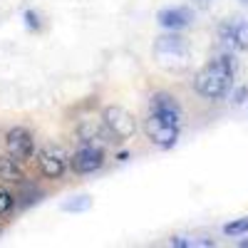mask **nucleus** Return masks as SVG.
Returning <instances> with one entry per match:
<instances>
[{
    "mask_svg": "<svg viewBox=\"0 0 248 248\" xmlns=\"http://www.w3.org/2000/svg\"><path fill=\"white\" fill-rule=\"evenodd\" d=\"M236 72H238V62L231 52L216 55L209 65L199 70L194 79V90L203 99H223L233 87Z\"/></svg>",
    "mask_w": 248,
    "mask_h": 248,
    "instance_id": "1",
    "label": "nucleus"
},
{
    "mask_svg": "<svg viewBox=\"0 0 248 248\" xmlns=\"http://www.w3.org/2000/svg\"><path fill=\"white\" fill-rule=\"evenodd\" d=\"M154 57L164 67H184L189 62V43L181 35H161L154 43Z\"/></svg>",
    "mask_w": 248,
    "mask_h": 248,
    "instance_id": "2",
    "label": "nucleus"
},
{
    "mask_svg": "<svg viewBox=\"0 0 248 248\" xmlns=\"http://www.w3.org/2000/svg\"><path fill=\"white\" fill-rule=\"evenodd\" d=\"M144 132H147V139L154 144V147H159V149H171L174 144L179 141L181 127H176V124H169V122H164V119L149 114L147 119H144Z\"/></svg>",
    "mask_w": 248,
    "mask_h": 248,
    "instance_id": "3",
    "label": "nucleus"
},
{
    "mask_svg": "<svg viewBox=\"0 0 248 248\" xmlns=\"http://www.w3.org/2000/svg\"><path fill=\"white\" fill-rule=\"evenodd\" d=\"M102 119H105L107 129L112 132L114 141H127L137 134V122L124 107H114V105L107 107L105 114H102Z\"/></svg>",
    "mask_w": 248,
    "mask_h": 248,
    "instance_id": "4",
    "label": "nucleus"
},
{
    "mask_svg": "<svg viewBox=\"0 0 248 248\" xmlns=\"http://www.w3.org/2000/svg\"><path fill=\"white\" fill-rule=\"evenodd\" d=\"M70 167L75 174H94L105 167V147L99 144H82L70 156Z\"/></svg>",
    "mask_w": 248,
    "mask_h": 248,
    "instance_id": "5",
    "label": "nucleus"
},
{
    "mask_svg": "<svg viewBox=\"0 0 248 248\" xmlns=\"http://www.w3.org/2000/svg\"><path fill=\"white\" fill-rule=\"evenodd\" d=\"M37 167L47 179H60V176H65V171L70 167V156L65 154L62 147L47 144V147L37 152Z\"/></svg>",
    "mask_w": 248,
    "mask_h": 248,
    "instance_id": "6",
    "label": "nucleus"
},
{
    "mask_svg": "<svg viewBox=\"0 0 248 248\" xmlns=\"http://www.w3.org/2000/svg\"><path fill=\"white\" fill-rule=\"evenodd\" d=\"M5 149L17 161H30L35 156V137L25 127H10L5 132Z\"/></svg>",
    "mask_w": 248,
    "mask_h": 248,
    "instance_id": "7",
    "label": "nucleus"
},
{
    "mask_svg": "<svg viewBox=\"0 0 248 248\" xmlns=\"http://www.w3.org/2000/svg\"><path fill=\"white\" fill-rule=\"evenodd\" d=\"M149 114L152 117H159L164 122L169 124H176V127H181V107L176 97H171L169 92H154L152 99H149Z\"/></svg>",
    "mask_w": 248,
    "mask_h": 248,
    "instance_id": "8",
    "label": "nucleus"
},
{
    "mask_svg": "<svg viewBox=\"0 0 248 248\" xmlns=\"http://www.w3.org/2000/svg\"><path fill=\"white\" fill-rule=\"evenodd\" d=\"M77 137H79L82 144H99V147H105V144L114 141V137H112V132L107 129L105 119L99 122V119H92V117L82 119V122L77 124Z\"/></svg>",
    "mask_w": 248,
    "mask_h": 248,
    "instance_id": "9",
    "label": "nucleus"
},
{
    "mask_svg": "<svg viewBox=\"0 0 248 248\" xmlns=\"http://www.w3.org/2000/svg\"><path fill=\"white\" fill-rule=\"evenodd\" d=\"M218 40L231 50H248V23L246 20H229L218 28Z\"/></svg>",
    "mask_w": 248,
    "mask_h": 248,
    "instance_id": "10",
    "label": "nucleus"
},
{
    "mask_svg": "<svg viewBox=\"0 0 248 248\" xmlns=\"http://www.w3.org/2000/svg\"><path fill=\"white\" fill-rule=\"evenodd\" d=\"M191 20H194V13L189 8H167V10H161L159 13V25L164 28H169V30H181L186 25H191Z\"/></svg>",
    "mask_w": 248,
    "mask_h": 248,
    "instance_id": "11",
    "label": "nucleus"
},
{
    "mask_svg": "<svg viewBox=\"0 0 248 248\" xmlns=\"http://www.w3.org/2000/svg\"><path fill=\"white\" fill-rule=\"evenodd\" d=\"M0 181L3 184H23L25 181V171L20 167V161L10 154L0 156Z\"/></svg>",
    "mask_w": 248,
    "mask_h": 248,
    "instance_id": "12",
    "label": "nucleus"
},
{
    "mask_svg": "<svg viewBox=\"0 0 248 248\" xmlns=\"http://www.w3.org/2000/svg\"><path fill=\"white\" fill-rule=\"evenodd\" d=\"M171 246H179V248H194V246H216V241L211 238H184V236H171L169 238Z\"/></svg>",
    "mask_w": 248,
    "mask_h": 248,
    "instance_id": "13",
    "label": "nucleus"
},
{
    "mask_svg": "<svg viewBox=\"0 0 248 248\" xmlns=\"http://www.w3.org/2000/svg\"><path fill=\"white\" fill-rule=\"evenodd\" d=\"M223 233L226 236H243V233H248V216L246 218H238V221H231V223H226L223 226Z\"/></svg>",
    "mask_w": 248,
    "mask_h": 248,
    "instance_id": "14",
    "label": "nucleus"
},
{
    "mask_svg": "<svg viewBox=\"0 0 248 248\" xmlns=\"http://www.w3.org/2000/svg\"><path fill=\"white\" fill-rule=\"evenodd\" d=\"M90 206H92V199H90V196H77V199H72V201H65V211L79 214V211H87Z\"/></svg>",
    "mask_w": 248,
    "mask_h": 248,
    "instance_id": "15",
    "label": "nucleus"
},
{
    "mask_svg": "<svg viewBox=\"0 0 248 248\" xmlns=\"http://www.w3.org/2000/svg\"><path fill=\"white\" fill-rule=\"evenodd\" d=\"M13 206H15V196H13L8 189H3V186H0V216H8V214L13 211Z\"/></svg>",
    "mask_w": 248,
    "mask_h": 248,
    "instance_id": "16",
    "label": "nucleus"
},
{
    "mask_svg": "<svg viewBox=\"0 0 248 248\" xmlns=\"http://www.w3.org/2000/svg\"><path fill=\"white\" fill-rule=\"evenodd\" d=\"M25 23H28V28H30V30H32V28L37 30V28H40V17H37V13L28 10V13H25Z\"/></svg>",
    "mask_w": 248,
    "mask_h": 248,
    "instance_id": "17",
    "label": "nucleus"
},
{
    "mask_svg": "<svg viewBox=\"0 0 248 248\" xmlns=\"http://www.w3.org/2000/svg\"><path fill=\"white\" fill-rule=\"evenodd\" d=\"M246 97H248V90H246V87H241V90H236L233 102H236V105H241V102H246Z\"/></svg>",
    "mask_w": 248,
    "mask_h": 248,
    "instance_id": "18",
    "label": "nucleus"
},
{
    "mask_svg": "<svg viewBox=\"0 0 248 248\" xmlns=\"http://www.w3.org/2000/svg\"><path fill=\"white\" fill-rule=\"evenodd\" d=\"M238 246H248V241H238Z\"/></svg>",
    "mask_w": 248,
    "mask_h": 248,
    "instance_id": "19",
    "label": "nucleus"
},
{
    "mask_svg": "<svg viewBox=\"0 0 248 248\" xmlns=\"http://www.w3.org/2000/svg\"><path fill=\"white\" fill-rule=\"evenodd\" d=\"M241 3H246V5H248V0H241Z\"/></svg>",
    "mask_w": 248,
    "mask_h": 248,
    "instance_id": "20",
    "label": "nucleus"
},
{
    "mask_svg": "<svg viewBox=\"0 0 248 248\" xmlns=\"http://www.w3.org/2000/svg\"><path fill=\"white\" fill-rule=\"evenodd\" d=\"M201 3H209V0H201Z\"/></svg>",
    "mask_w": 248,
    "mask_h": 248,
    "instance_id": "21",
    "label": "nucleus"
}]
</instances>
